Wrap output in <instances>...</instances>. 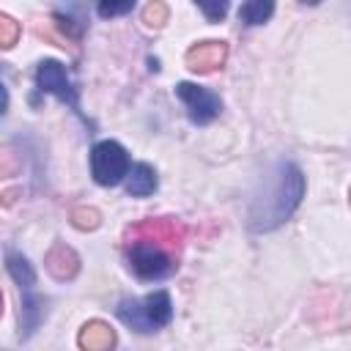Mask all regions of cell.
<instances>
[{"instance_id": "cell-1", "label": "cell", "mask_w": 351, "mask_h": 351, "mask_svg": "<svg viewBox=\"0 0 351 351\" xmlns=\"http://www.w3.org/2000/svg\"><path fill=\"white\" fill-rule=\"evenodd\" d=\"M302 195H304L302 170L291 162L277 165L274 178L266 186V195L258 197L250 208V228L252 230H271V228L282 225L296 211V206L302 203Z\"/></svg>"}, {"instance_id": "cell-2", "label": "cell", "mask_w": 351, "mask_h": 351, "mask_svg": "<svg viewBox=\"0 0 351 351\" xmlns=\"http://www.w3.org/2000/svg\"><path fill=\"white\" fill-rule=\"evenodd\" d=\"M118 315L123 324H129L132 329L137 332H154L165 324H170L173 318V304H170V296L167 291H154L148 293L143 302L137 299H123L118 304Z\"/></svg>"}, {"instance_id": "cell-3", "label": "cell", "mask_w": 351, "mask_h": 351, "mask_svg": "<svg viewBox=\"0 0 351 351\" xmlns=\"http://www.w3.org/2000/svg\"><path fill=\"white\" fill-rule=\"evenodd\" d=\"M129 266L143 280H162L176 271V258L165 250V244L151 239H134L129 247Z\"/></svg>"}, {"instance_id": "cell-4", "label": "cell", "mask_w": 351, "mask_h": 351, "mask_svg": "<svg viewBox=\"0 0 351 351\" xmlns=\"http://www.w3.org/2000/svg\"><path fill=\"white\" fill-rule=\"evenodd\" d=\"M90 173L101 186L121 184L123 176H129V156L123 145H118L115 140H101L90 154Z\"/></svg>"}, {"instance_id": "cell-5", "label": "cell", "mask_w": 351, "mask_h": 351, "mask_svg": "<svg viewBox=\"0 0 351 351\" xmlns=\"http://www.w3.org/2000/svg\"><path fill=\"white\" fill-rule=\"evenodd\" d=\"M176 93H178V99L186 104V112H189L192 123H208V121H214V118L219 115V110H222L219 96L211 93V90H206V88H200V85L178 82Z\"/></svg>"}, {"instance_id": "cell-6", "label": "cell", "mask_w": 351, "mask_h": 351, "mask_svg": "<svg viewBox=\"0 0 351 351\" xmlns=\"http://www.w3.org/2000/svg\"><path fill=\"white\" fill-rule=\"evenodd\" d=\"M126 236H129V241H134V239H151V241L165 244L167 250H181V244H184V228H181V222L167 219V217L143 219V222L132 225L126 230Z\"/></svg>"}, {"instance_id": "cell-7", "label": "cell", "mask_w": 351, "mask_h": 351, "mask_svg": "<svg viewBox=\"0 0 351 351\" xmlns=\"http://www.w3.org/2000/svg\"><path fill=\"white\" fill-rule=\"evenodd\" d=\"M36 82H38L41 90H47V93L69 101L71 107H77V90H74L66 69L58 60H41L38 63V71H36Z\"/></svg>"}, {"instance_id": "cell-8", "label": "cell", "mask_w": 351, "mask_h": 351, "mask_svg": "<svg viewBox=\"0 0 351 351\" xmlns=\"http://www.w3.org/2000/svg\"><path fill=\"white\" fill-rule=\"evenodd\" d=\"M228 58V44L225 41H200L186 49V69L195 74H211L222 69Z\"/></svg>"}, {"instance_id": "cell-9", "label": "cell", "mask_w": 351, "mask_h": 351, "mask_svg": "<svg viewBox=\"0 0 351 351\" xmlns=\"http://www.w3.org/2000/svg\"><path fill=\"white\" fill-rule=\"evenodd\" d=\"M44 266L55 280H74L80 271V255L69 244H52L44 255Z\"/></svg>"}, {"instance_id": "cell-10", "label": "cell", "mask_w": 351, "mask_h": 351, "mask_svg": "<svg viewBox=\"0 0 351 351\" xmlns=\"http://www.w3.org/2000/svg\"><path fill=\"white\" fill-rule=\"evenodd\" d=\"M80 348L85 351H107L115 346V332L110 324L104 321H88L82 329H80V337H77Z\"/></svg>"}, {"instance_id": "cell-11", "label": "cell", "mask_w": 351, "mask_h": 351, "mask_svg": "<svg viewBox=\"0 0 351 351\" xmlns=\"http://www.w3.org/2000/svg\"><path fill=\"white\" fill-rule=\"evenodd\" d=\"M154 189H156V173H154V167L145 165V162L134 165L132 173H129V181H126V192L134 195V197H145Z\"/></svg>"}, {"instance_id": "cell-12", "label": "cell", "mask_w": 351, "mask_h": 351, "mask_svg": "<svg viewBox=\"0 0 351 351\" xmlns=\"http://www.w3.org/2000/svg\"><path fill=\"white\" fill-rule=\"evenodd\" d=\"M5 269H8V274L14 277V282H16L22 291H33L36 274H33V269H30V263H27L25 255L8 250V252H5Z\"/></svg>"}, {"instance_id": "cell-13", "label": "cell", "mask_w": 351, "mask_h": 351, "mask_svg": "<svg viewBox=\"0 0 351 351\" xmlns=\"http://www.w3.org/2000/svg\"><path fill=\"white\" fill-rule=\"evenodd\" d=\"M274 14V0H244L239 8V19L244 25H263Z\"/></svg>"}, {"instance_id": "cell-14", "label": "cell", "mask_w": 351, "mask_h": 351, "mask_svg": "<svg viewBox=\"0 0 351 351\" xmlns=\"http://www.w3.org/2000/svg\"><path fill=\"white\" fill-rule=\"evenodd\" d=\"M71 222H74V228H80V230H93V228H99L101 217H99L96 208H90V206H80V208L71 211Z\"/></svg>"}, {"instance_id": "cell-15", "label": "cell", "mask_w": 351, "mask_h": 351, "mask_svg": "<svg viewBox=\"0 0 351 351\" xmlns=\"http://www.w3.org/2000/svg\"><path fill=\"white\" fill-rule=\"evenodd\" d=\"M143 22H145L148 27H162V25L167 22V5H165L162 0H151V3L145 5V11H143Z\"/></svg>"}, {"instance_id": "cell-16", "label": "cell", "mask_w": 351, "mask_h": 351, "mask_svg": "<svg viewBox=\"0 0 351 351\" xmlns=\"http://www.w3.org/2000/svg\"><path fill=\"white\" fill-rule=\"evenodd\" d=\"M19 38V25L8 16V14H0V47L3 49H11Z\"/></svg>"}, {"instance_id": "cell-17", "label": "cell", "mask_w": 351, "mask_h": 351, "mask_svg": "<svg viewBox=\"0 0 351 351\" xmlns=\"http://www.w3.org/2000/svg\"><path fill=\"white\" fill-rule=\"evenodd\" d=\"M195 3L200 5L206 19H211V22H222L228 14V5H230V0H195Z\"/></svg>"}, {"instance_id": "cell-18", "label": "cell", "mask_w": 351, "mask_h": 351, "mask_svg": "<svg viewBox=\"0 0 351 351\" xmlns=\"http://www.w3.org/2000/svg\"><path fill=\"white\" fill-rule=\"evenodd\" d=\"M132 5H134V0H96V8H99V14L104 19L107 16H121V14L132 11Z\"/></svg>"}, {"instance_id": "cell-19", "label": "cell", "mask_w": 351, "mask_h": 351, "mask_svg": "<svg viewBox=\"0 0 351 351\" xmlns=\"http://www.w3.org/2000/svg\"><path fill=\"white\" fill-rule=\"evenodd\" d=\"M302 3H307V5H315V3H321V0H302Z\"/></svg>"}, {"instance_id": "cell-20", "label": "cell", "mask_w": 351, "mask_h": 351, "mask_svg": "<svg viewBox=\"0 0 351 351\" xmlns=\"http://www.w3.org/2000/svg\"><path fill=\"white\" fill-rule=\"evenodd\" d=\"M348 200H351V189H348Z\"/></svg>"}]
</instances>
